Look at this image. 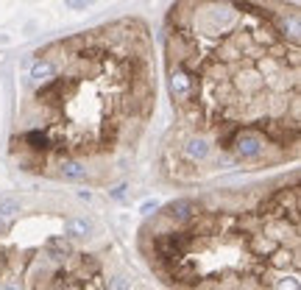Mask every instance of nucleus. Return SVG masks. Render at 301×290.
<instances>
[{"label": "nucleus", "mask_w": 301, "mask_h": 290, "mask_svg": "<svg viewBox=\"0 0 301 290\" xmlns=\"http://www.w3.org/2000/svg\"><path fill=\"white\" fill-rule=\"evenodd\" d=\"M67 3V9H86V6H92V0H64Z\"/></svg>", "instance_id": "obj_11"}, {"label": "nucleus", "mask_w": 301, "mask_h": 290, "mask_svg": "<svg viewBox=\"0 0 301 290\" xmlns=\"http://www.w3.org/2000/svg\"><path fill=\"white\" fill-rule=\"evenodd\" d=\"M167 61L192 76V101L229 120L296 103L299 48L248 0H187L167 39Z\"/></svg>", "instance_id": "obj_1"}, {"label": "nucleus", "mask_w": 301, "mask_h": 290, "mask_svg": "<svg viewBox=\"0 0 301 290\" xmlns=\"http://www.w3.org/2000/svg\"><path fill=\"white\" fill-rule=\"evenodd\" d=\"M279 290H299V279H284L279 285Z\"/></svg>", "instance_id": "obj_12"}, {"label": "nucleus", "mask_w": 301, "mask_h": 290, "mask_svg": "<svg viewBox=\"0 0 301 290\" xmlns=\"http://www.w3.org/2000/svg\"><path fill=\"white\" fill-rule=\"evenodd\" d=\"M89 221H81V218H70L67 223H64V234H70V237H86L89 234Z\"/></svg>", "instance_id": "obj_5"}, {"label": "nucleus", "mask_w": 301, "mask_h": 290, "mask_svg": "<svg viewBox=\"0 0 301 290\" xmlns=\"http://www.w3.org/2000/svg\"><path fill=\"white\" fill-rule=\"evenodd\" d=\"M265 137L259 134L257 128H240L237 134L232 137V148H234V154L240 156V159H257L262 151H265Z\"/></svg>", "instance_id": "obj_2"}, {"label": "nucleus", "mask_w": 301, "mask_h": 290, "mask_svg": "<svg viewBox=\"0 0 301 290\" xmlns=\"http://www.w3.org/2000/svg\"><path fill=\"white\" fill-rule=\"evenodd\" d=\"M192 212H198L195 201H176V204L167 206V215H170V218H190Z\"/></svg>", "instance_id": "obj_6"}, {"label": "nucleus", "mask_w": 301, "mask_h": 290, "mask_svg": "<svg viewBox=\"0 0 301 290\" xmlns=\"http://www.w3.org/2000/svg\"><path fill=\"white\" fill-rule=\"evenodd\" d=\"M20 212V204L17 201H11V198H3V201H0V218H14V215Z\"/></svg>", "instance_id": "obj_9"}, {"label": "nucleus", "mask_w": 301, "mask_h": 290, "mask_svg": "<svg viewBox=\"0 0 301 290\" xmlns=\"http://www.w3.org/2000/svg\"><path fill=\"white\" fill-rule=\"evenodd\" d=\"M156 206H159L156 201H145V204H142V215H151V212L156 209Z\"/></svg>", "instance_id": "obj_13"}, {"label": "nucleus", "mask_w": 301, "mask_h": 290, "mask_svg": "<svg viewBox=\"0 0 301 290\" xmlns=\"http://www.w3.org/2000/svg\"><path fill=\"white\" fill-rule=\"evenodd\" d=\"M209 154V145L204 137H192L187 145H184V156L187 159H192V162H198V159H204V156Z\"/></svg>", "instance_id": "obj_3"}, {"label": "nucleus", "mask_w": 301, "mask_h": 290, "mask_svg": "<svg viewBox=\"0 0 301 290\" xmlns=\"http://www.w3.org/2000/svg\"><path fill=\"white\" fill-rule=\"evenodd\" d=\"M6 229H9V218H0V234H3Z\"/></svg>", "instance_id": "obj_15"}, {"label": "nucleus", "mask_w": 301, "mask_h": 290, "mask_svg": "<svg viewBox=\"0 0 301 290\" xmlns=\"http://www.w3.org/2000/svg\"><path fill=\"white\" fill-rule=\"evenodd\" d=\"M48 254H51L53 260H64V257L73 254V248H70L67 240H61V237H51V240H48Z\"/></svg>", "instance_id": "obj_4"}, {"label": "nucleus", "mask_w": 301, "mask_h": 290, "mask_svg": "<svg viewBox=\"0 0 301 290\" xmlns=\"http://www.w3.org/2000/svg\"><path fill=\"white\" fill-rule=\"evenodd\" d=\"M3 290H14V288H3Z\"/></svg>", "instance_id": "obj_16"}, {"label": "nucleus", "mask_w": 301, "mask_h": 290, "mask_svg": "<svg viewBox=\"0 0 301 290\" xmlns=\"http://www.w3.org/2000/svg\"><path fill=\"white\" fill-rule=\"evenodd\" d=\"M106 288L109 290H131V282L123 279V276H112V279L106 282Z\"/></svg>", "instance_id": "obj_10"}, {"label": "nucleus", "mask_w": 301, "mask_h": 290, "mask_svg": "<svg viewBox=\"0 0 301 290\" xmlns=\"http://www.w3.org/2000/svg\"><path fill=\"white\" fill-rule=\"evenodd\" d=\"M123 196H126V187H117V190H112V198H117V201H120Z\"/></svg>", "instance_id": "obj_14"}, {"label": "nucleus", "mask_w": 301, "mask_h": 290, "mask_svg": "<svg viewBox=\"0 0 301 290\" xmlns=\"http://www.w3.org/2000/svg\"><path fill=\"white\" fill-rule=\"evenodd\" d=\"M61 176H67V179H84L86 168H81V162H76V159H64L61 162Z\"/></svg>", "instance_id": "obj_7"}, {"label": "nucleus", "mask_w": 301, "mask_h": 290, "mask_svg": "<svg viewBox=\"0 0 301 290\" xmlns=\"http://www.w3.org/2000/svg\"><path fill=\"white\" fill-rule=\"evenodd\" d=\"M26 143H31L34 151H45L51 145V134H42V131H28L26 134Z\"/></svg>", "instance_id": "obj_8"}]
</instances>
